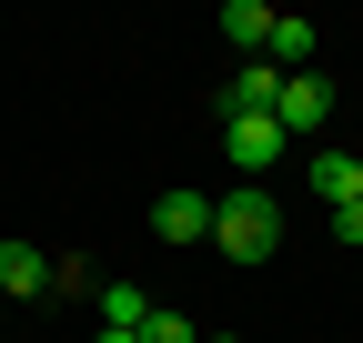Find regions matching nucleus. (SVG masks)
Listing matches in <instances>:
<instances>
[{"mask_svg": "<svg viewBox=\"0 0 363 343\" xmlns=\"http://www.w3.org/2000/svg\"><path fill=\"white\" fill-rule=\"evenodd\" d=\"M212 242L233 252V263H262V252L283 242V202H272L262 182H242V192H212Z\"/></svg>", "mask_w": 363, "mask_h": 343, "instance_id": "obj_1", "label": "nucleus"}, {"mask_svg": "<svg viewBox=\"0 0 363 343\" xmlns=\"http://www.w3.org/2000/svg\"><path fill=\"white\" fill-rule=\"evenodd\" d=\"M272 121H283V142H293V132H323V121H333V81H323V71H283Z\"/></svg>", "mask_w": 363, "mask_h": 343, "instance_id": "obj_2", "label": "nucleus"}, {"mask_svg": "<svg viewBox=\"0 0 363 343\" xmlns=\"http://www.w3.org/2000/svg\"><path fill=\"white\" fill-rule=\"evenodd\" d=\"M222 162H233L242 182H262V172L283 162V121H272V111L262 121H222Z\"/></svg>", "mask_w": 363, "mask_h": 343, "instance_id": "obj_3", "label": "nucleus"}, {"mask_svg": "<svg viewBox=\"0 0 363 343\" xmlns=\"http://www.w3.org/2000/svg\"><path fill=\"white\" fill-rule=\"evenodd\" d=\"M152 232L162 242H212V192H162L152 202Z\"/></svg>", "mask_w": 363, "mask_h": 343, "instance_id": "obj_4", "label": "nucleus"}, {"mask_svg": "<svg viewBox=\"0 0 363 343\" xmlns=\"http://www.w3.org/2000/svg\"><path fill=\"white\" fill-rule=\"evenodd\" d=\"M30 293H51V252L0 242V303H30Z\"/></svg>", "mask_w": 363, "mask_h": 343, "instance_id": "obj_5", "label": "nucleus"}, {"mask_svg": "<svg viewBox=\"0 0 363 343\" xmlns=\"http://www.w3.org/2000/svg\"><path fill=\"white\" fill-rule=\"evenodd\" d=\"M222 40H233L242 61H262V40H272V11H262V0H222Z\"/></svg>", "mask_w": 363, "mask_h": 343, "instance_id": "obj_6", "label": "nucleus"}, {"mask_svg": "<svg viewBox=\"0 0 363 343\" xmlns=\"http://www.w3.org/2000/svg\"><path fill=\"white\" fill-rule=\"evenodd\" d=\"M313 192H323L333 212H343V202H363V162H353V152H323V162H313Z\"/></svg>", "mask_w": 363, "mask_h": 343, "instance_id": "obj_7", "label": "nucleus"}, {"mask_svg": "<svg viewBox=\"0 0 363 343\" xmlns=\"http://www.w3.org/2000/svg\"><path fill=\"white\" fill-rule=\"evenodd\" d=\"M152 323V293H131V283H101V333H142Z\"/></svg>", "mask_w": 363, "mask_h": 343, "instance_id": "obj_8", "label": "nucleus"}, {"mask_svg": "<svg viewBox=\"0 0 363 343\" xmlns=\"http://www.w3.org/2000/svg\"><path fill=\"white\" fill-rule=\"evenodd\" d=\"M51 293H101V263H81V252H71V263H51Z\"/></svg>", "mask_w": 363, "mask_h": 343, "instance_id": "obj_9", "label": "nucleus"}, {"mask_svg": "<svg viewBox=\"0 0 363 343\" xmlns=\"http://www.w3.org/2000/svg\"><path fill=\"white\" fill-rule=\"evenodd\" d=\"M142 343H202V333L182 323V313H152V323H142Z\"/></svg>", "mask_w": 363, "mask_h": 343, "instance_id": "obj_10", "label": "nucleus"}, {"mask_svg": "<svg viewBox=\"0 0 363 343\" xmlns=\"http://www.w3.org/2000/svg\"><path fill=\"white\" fill-rule=\"evenodd\" d=\"M333 232H343V242H363V202H343V212H333Z\"/></svg>", "mask_w": 363, "mask_h": 343, "instance_id": "obj_11", "label": "nucleus"}, {"mask_svg": "<svg viewBox=\"0 0 363 343\" xmlns=\"http://www.w3.org/2000/svg\"><path fill=\"white\" fill-rule=\"evenodd\" d=\"M101 343H142V333H101Z\"/></svg>", "mask_w": 363, "mask_h": 343, "instance_id": "obj_12", "label": "nucleus"}, {"mask_svg": "<svg viewBox=\"0 0 363 343\" xmlns=\"http://www.w3.org/2000/svg\"><path fill=\"white\" fill-rule=\"evenodd\" d=\"M202 343H242V333H202Z\"/></svg>", "mask_w": 363, "mask_h": 343, "instance_id": "obj_13", "label": "nucleus"}, {"mask_svg": "<svg viewBox=\"0 0 363 343\" xmlns=\"http://www.w3.org/2000/svg\"><path fill=\"white\" fill-rule=\"evenodd\" d=\"M0 323H11V303H0Z\"/></svg>", "mask_w": 363, "mask_h": 343, "instance_id": "obj_14", "label": "nucleus"}]
</instances>
